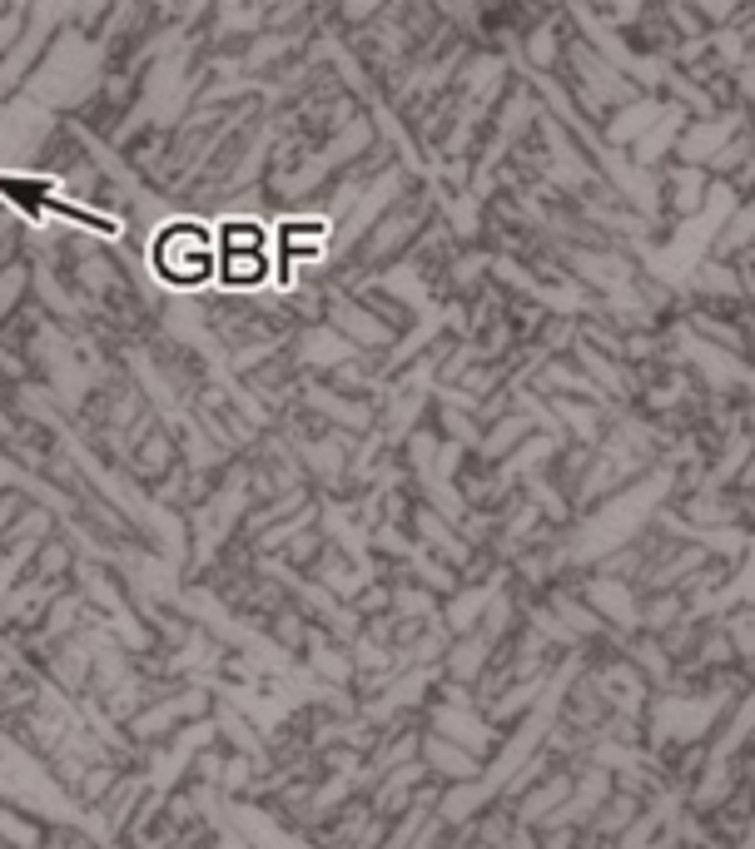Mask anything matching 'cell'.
I'll return each instance as SVG.
<instances>
[{"mask_svg": "<svg viewBox=\"0 0 755 849\" xmlns=\"http://www.w3.org/2000/svg\"><path fill=\"white\" fill-rule=\"evenodd\" d=\"M154 269L169 283L209 279V234H199V229H159Z\"/></svg>", "mask_w": 755, "mask_h": 849, "instance_id": "1", "label": "cell"}]
</instances>
